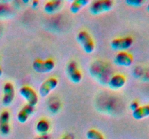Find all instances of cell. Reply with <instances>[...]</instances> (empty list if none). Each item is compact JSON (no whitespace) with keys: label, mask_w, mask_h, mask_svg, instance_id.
Wrapping results in <instances>:
<instances>
[{"label":"cell","mask_w":149,"mask_h":139,"mask_svg":"<svg viewBox=\"0 0 149 139\" xmlns=\"http://www.w3.org/2000/svg\"><path fill=\"white\" fill-rule=\"evenodd\" d=\"M15 93L14 85L10 82L5 83L3 86V97L1 101L3 106L9 107L11 105L15 98Z\"/></svg>","instance_id":"7"},{"label":"cell","mask_w":149,"mask_h":139,"mask_svg":"<svg viewBox=\"0 0 149 139\" xmlns=\"http://www.w3.org/2000/svg\"><path fill=\"white\" fill-rule=\"evenodd\" d=\"M132 117L136 120H141L149 117V104L140 106L136 110L132 111Z\"/></svg>","instance_id":"14"},{"label":"cell","mask_w":149,"mask_h":139,"mask_svg":"<svg viewBox=\"0 0 149 139\" xmlns=\"http://www.w3.org/2000/svg\"><path fill=\"white\" fill-rule=\"evenodd\" d=\"M113 7V1L111 0H97L90 3L89 11L93 15H98L108 12Z\"/></svg>","instance_id":"1"},{"label":"cell","mask_w":149,"mask_h":139,"mask_svg":"<svg viewBox=\"0 0 149 139\" xmlns=\"http://www.w3.org/2000/svg\"><path fill=\"white\" fill-rule=\"evenodd\" d=\"M50 129V125L46 120H40L36 125V130L39 135H47Z\"/></svg>","instance_id":"16"},{"label":"cell","mask_w":149,"mask_h":139,"mask_svg":"<svg viewBox=\"0 0 149 139\" xmlns=\"http://www.w3.org/2000/svg\"><path fill=\"white\" fill-rule=\"evenodd\" d=\"M125 3L130 7H138L142 6L145 3V1L143 0H127L125 1Z\"/></svg>","instance_id":"18"},{"label":"cell","mask_w":149,"mask_h":139,"mask_svg":"<svg viewBox=\"0 0 149 139\" xmlns=\"http://www.w3.org/2000/svg\"><path fill=\"white\" fill-rule=\"evenodd\" d=\"M139 107H140L139 103H138L137 101H132V102L130 103V109L132 111L136 110Z\"/></svg>","instance_id":"19"},{"label":"cell","mask_w":149,"mask_h":139,"mask_svg":"<svg viewBox=\"0 0 149 139\" xmlns=\"http://www.w3.org/2000/svg\"><path fill=\"white\" fill-rule=\"evenodd\" d=\"M10 114L7 110L1 111L0 114V133L7 136L10 133Z\"/></svg>","instance_id":"10"},{"label":"cell","mask_w":149,"mask_h":139,"mask_svg":"<svg viewBox=\"0 0 149 139\" xmlns=\"http://www.w3.org/2000/svg\"><path fill=\"white\" fill-rule=\"evenodd\" d=\"M62 1L61 0H53L48 1L44 5V11L45 13L49 14H52L59 11L62 7Z\"/></svg>","instance_id":"13"},{"label":"cell","mask_w":149,"mask_h":139,"mask_svg":"<svg viewBox=\"0 0 149 139\" xmlns=\"http://www.w3.org/2000/svg\"><path fill=\"white\" fill-rule=\"evenodd\" d=\"M2 74H3L2 69H1V67H0V77H1V75H2Z\"/></svg>","instance_id":"23"},{"label":"cell","mask_w":149,"mask_h":139,"mask_svg":"<svg viewBox=\"0 0 149 139\" xmlns=\"http://www.w3.org/2000/svg\"><path fill=\"white\" fill-rule=\"evenodd\" d=\"M77 40L85 53L92 54L94 52V41L88 32L85 30H81L79 32L77 36Z\"/></svg>","instance_id":"2"},{"label":"cell","mask_w":149,"mask_h":139,"mask_svg":"<svg viewBox=\"0 0 149 139\" xmlns=\"http://www.w3.org/2000/svg\"><path fill=\"white\" fill-rule=\"evenodd\" d=\"M133 62V56L127 52H119L114 58V63L120 67H130Z\"/></svg>","instance_id":"9"},{"label":"cell","mask_w":149,"mask_h":139,"mask_svg":"<svg viewBox=\"0 0 149 139\" xmlns=\"http://www.w3.org/2000/svg\"><path fill=\"white\" fill-rule=\"evenodd\" d=\"M19 94L27 102V104H29L32 107H35L38 104V101H39L38 94L31 87L27 86V85L21 87L19 89Z\"/></svg>","instance_id":"4"},{"label":"cell","mask_w":149,"mask_h":139,"mask_svg":"<svg viewBox=\"0 0 149 139\" xmlns=\"http://www.w3.org/2000/svg\"><path fill=\"white\" fill-rule=\"evenodd\" d=\"M58 85V81L55 78H49L45 80L39 87V92L42 97H46L57 88Z\"/></svg>","instance_id":"8"},{"label":"cell","mask_w":149,"mask_h":139,"mask_svg":"<svg viewBox=\"0 0 149 139\" xmlns=\"http://www.w3.org/2000/svg\"><path fill=\"white\" fill-rule=\"evenodd\" d=\"M55 62L52 59H47L46 60L36 59L33 61L32 67L35 72L38 73H47L51 72L55 68Z\"/></svg>","instance_id":"5"},{"label":"cell","mask_w":149,"mask_h":139,"mask_svg":"<svg viewBox=\"0 0 149 139\" xmlns=\"http://www.w3.org/2000/svg\"><path fill=\"white\" fill-rule=\"evenodd\" d=\"M33 111H34V107H32L29 104H26L17 113V118L19 122L22 124L26 123Z\"/></svg>","instance_id":"12"},{"label":"cell","mask_w":149,"mask_h":139,"mask_svg":"<svg viewBox=\"0 0 149 139\" xmlns=\"http://www.w3.org/2000/svg\"><path fill=\"white\" fill-rule=\"evenodd\" d=\"M35 139H50L49 136H48L47 134V135H39V136L36 138Z\"/></svg>","instance_id":"20"},{"label":"cell","mask_w":149,"mask_h":139,"mask_svg":"<svg viewBox=\"0 0 149 139\" xmlns=\"http://www.w3.org/2000/svg\"><path fill=\"white\" fill-rule=\"evenodd\" d=\"M74 136H73V135L67 134V135H65V136H64L61 139H74Z\"/></svg>","instance_id":"21"},{"label":"cell","mask_w":149,"mask_h":139,"mask_svg":"<svg viewBox=\"0 0 149 139\" xmlns=\"http://www.w3.org/2000/svg\"><path fill=\"white\" fill-rule=\"evenodd\" d=\"M66 74L70 81L74 83H79L82 80V74L78 67L76 61L71 60L66 65Z\"/></svg>","instance_id":"3"},{"label":"cell","mask_w":149,"mask_h":139,"mask_svg":"<svg viewBox=\"0 0 149 139\" xmlns=\"http://www.w3.org/2000/svg\"><path fill=\"white\" fill-rule=\"evenodd\" d=\"M146 10H147V11L148 12H149V3L148 4H147V7H146Z\"/></svg>","instance_id":"24"},{"label":"cell","mask_w":149,"mask_h":139,"mask_svg":"<svg viewBox=\"0 0 149 139\" xmlns=\"http://www.w3.org/2000/svg\"><path fill=\"white\" fill-rule=\"evenodd\" d=\"M126 78L121 74H116L109 79V85L113 90H119L125 86Z\"/></svg>","instance_id":"11"},{"label":"cell","mask_w":149,"mask_h":139,"mask_svg":"<svg viewBox=\"0 0 149 139\" xmlns=\"http://www.w3.org/2000/svg\"><path fill=\"white\" fill-rule=\"evenodd\" d=\"M90 4L89 0H75L70 5V12L72 14H77L80 10Z\"/></svg>","instance_id":"15"},{"label":"cell","mask_w":149,"mask_h":139,"mask_svg":"<svg viewBox=\"0 0 149 139\" xmlns=\"http://www.w3.org/2000/svg\"><path fill=\"white\" fill-rule=\"evenodd\" d=\"M86 137L87 139H105L102 133L95 129L89 130L86 133Z\"/></svg>","instance_id":"17"},{"label":"cell","mask_w":149,"mask_h":139,"mask_svg":"<svg viewBox=\"0 0 149 139\" xmlns=\"http://www.w3.org/2000/svg\"><path fill=\"white\" fill-rule=\"evenodd\" d=\"M132 44H133V39L130 36L117 38V39H113L111 41V49L115 51H119V52H125L131 48Z\"/></svg>","instance_id":"6"},{"label":"cell","mask_w":149,"mask_h":139,"mask_svg":"<svg viewBox=\"0 0 149 139\" xmlns=\"http://www.w3.org/2000/svg\"><path fill=\"white\" fill-rule=\"evenodd\" d=\"M38 5H39V1H36V0H35V1H32L31 6L33 8H36V7H38Z\"/></svg>","instance_id":"22"}]
</instances>
